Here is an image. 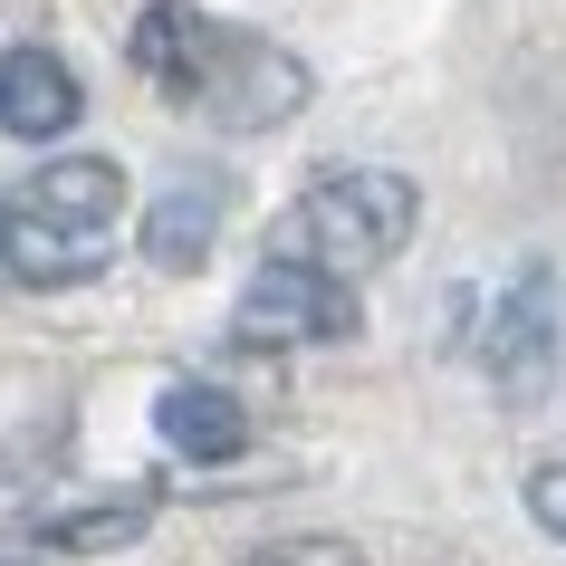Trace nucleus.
Instances as JSON below:
<instances>
[{
  "label": "nucleus",
  "instance_id": "1",
  "mask_svg": "<svg viewBox=\"0 0 566 566\" xmlns=\"http://www.w3.org/2000/svg\"><path fill=\"white\" fill-rule=\"evenodd\" d=\"M125 164L116 154H49L39 174L0 182V279L20 289H87L116 260Z\"/></svg>",
  "mask_w": 566,
  "mask_h": 566
},
{
  "label": "nucleus",
  "instance_id": "2",
  "mask_svg": "<svg viewBox=\"0 0 566 566\" xmlns=\"http://www.w3.org/2000/svg\"><path fill=\"white\" fill-rule=\"evenodd\" d=\"M413 182L385 174V164H336L298 192V202L269 221V260L327 269V279H356V269H385L403 240H413Z\"/></svg>",
  "mask_w": 566,
  "mask_h": 566
},
{
  "label": "nucleus",
  "instance_id": "3",
  "mask_svg": "<svg viewBox=\"0 0 566 566\" xmlns=\"http://www.w3.org/2000/svg\"><path fill=\"white\" fill-rule=\"evenodd\" d=\"M182 106H192V116H211L221 135H269V125H289V116L307 106V59H289V49H279V39H260V30L211 20L202 67H192Z\"/></svg>",
  "mask_w": 566,
  "mask_h": 566
},
{
  "label": "nucleus",
  "instance_id": "4",
  "mask_svg": "<svg viewBox=\"0 0 566 566\" xmlns=\"http://www.w3.org/2000/svg\"><path fill=\"white\" fill-rule=\"evenodd\" d=\"M231 336L240 346H336V336H356V289L298 260H260L231 307Z\"/></svg>",
  "mask_w": 566,
  "mask_h": 566
},
{
  "label": "nucleus",
  "instance_id": "5",
  "mask_svg": "<svg viewBox=\"0 0 566 566\" xmlns=\"http://www.w3.org/2000/svg\"><path fill=\"white\" fill-rule=\"evenodd\" d=\"M87 116V87H77V67L59 49H0V135H20V145H59L67 125Z\"/></svg>",
  "mask_w": 566,
  "mask_h": 566
},
{
  "label": "nucleus",
  "instance_id": "6",
  "mask_svg": "<svg viewBox=\"0 0 566 566\" xmlns=\"http://www.w3.org/2000/svg\"><path fill=\"white\" fill-rule=\"evenodd\" d=\"M154 432H164V451L202 461V471H221V461L250 451V413H240V394L202 385V375H174V385L154 394Z\"/></svg>",
  "mask_w": 566,
  "mask_h": 566
},
{
  "label": "nucleus",
  "instance_id": "7",
  "mask_svg": "<svg viewBox=\"0 0 566 566\" xmlns=\"http://www.w3.org/2000/svg\"><path fill=\"white\" fill-rule=\"evenodd\" d=\"M480 356H490V375H500L509 394H528L537 375H547V356H557V279H547V269H528V279L500 298Z\"/></svg>",
  "mask_w": 566,
  "mask_h": 566
},
{
  "label": "nucleus",
  "instance_id": "8",
  "mask_svg": "<svg viewBox=\"0 0 566 566\" xmlns=\"http://www.w3.org/2000/svg\"><path fill=\"white\" fill-rule=\"evenodd\" d=\"M231 221V174H182L164 202L145 211V260L154 269H202L211 240Z\"/></svg>",
  "mask_w": 566,
  "mask_h": 566
},
{
  "label": "nucleus",
  "instance_id": "9",
  "mask_svg": "<svg viewBox=\"0 0 566 566\" xmlns=\"http://www.w3.org/2000/svg\"><path fill=\"white\" fill-rule=\"evenodd\" d=\"M154 528V490H116V500H67L30 518V547L49 557H96V547H125V537Z\"/></svg>",
  "mask_w": 566,
  "mask_h": 566
},
{
  "label": "nucleus",
  "instance_id": "10",
  "mask_svg": "<svg viewBox=\"0 0 566 566\" xmlns=\"http://www.w3.org/2000/svg\"><path fill=\"white\" fill-rule=\"evenodd\" d=\"M202 39H211V10H192V0H145V20H135V77L145 87H164L182 106V87H192V67H202Z\"/></svg>",
  "mask_w": 566,
  "mask_h": 566
},
{
  "label": "nucleus",
  "instance_id": "11",
  "mask_svg": "<svg viewBox=\"0 0 566 566\" xmlns=\"http://www.w3.org/2000/svg\"><path fill=\"white\" fill-rule=\"evenodd\" d=\"M250 566H365V547H346V537H289V547H260Z\"/></svg>",
  "mask_w": 566,
  "mask_h": 566
},
{
  "label": "nucleus",
  "instance_id": "12",
  "mask_svg": "<svg viewBox=\"0 0 566 566\" xmlns=\"http://www.w3.org/2000/svg\"><path fill=\"white\" fill-rule=\"evenodd\" d=\"M528 518L566 547V461H537V471H528Z\"/></svg>",
  "mask_w": 566,
  "mask_h": 566
},
{
  "label": "nucleus",
  "instance_id": "13",
  "mask_svg": "<svg viewBox=\"0 0 566 566\" xmlns=\"http://www.w3.org/2000/svg\"><path fill=\"white\" fill-rule=\"evenodd\" d=\"M10 566H49V557H10Z\"/></svg>",
  "mask_w": 566,
  "mask_h": 566
}]
</instances>
